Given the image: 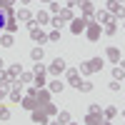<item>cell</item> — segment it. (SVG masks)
Instances as JSON below:
<instances>
[{
  "label": "cell",
  "instance_id": "4316f807",
  "mask_svg": "<svg viewBox=\"0 0 125 125\" xmlns=\"http://www.w3.org/2000/svg\"><path fill=\"white\" fill-rule=\"evenodd\" d=\"M100 120H103V115H85V125H100Z\"/></svg>",
  "mask_w": 125,
  "mask_h": 125
},
{
  "label": "cell",
  "instance_id": "681fc988",
  "mask_svg": "<svg viewBox=\"0 0 125 125\" xmlns=\"http://www.w3.org/2000/svg\"><path fill=\"white\" fill-rule=\"evenodd\" d=\"M118 3H123V0H118Z\"/></svg>",
  "mask_w": 125,
  "mask_h": 125
},
{
  "label": "cell",
  "instance_id": "7bdbcfd3",
  "mask_svg": "<svg viewBox=\"0 0 125 125\" xmlns=\"http://www.w3.org/2000/svg\"><path fill=\"white\" fill-rule=\"evenodd\" d=\"M3 65H5V60H3V58H0V68H3Z\"/></svg>",
  "mask_w": 125,
  "mask_h": 125
},
{
  "label": "cell",
  "instance_id": "8d00e7d4",
  "mask_svg": "<svg viewBox=\"0 0 125 125\" xmlns=\"http://www.w3.org/2000/svg\"><path fill=\"white\" fill-rule=\"evenodd\" d=\"M0 83H10V75H8V70L0 68Z\"/></svg>",
  "mask_w": 125,
  "mask_h": 125
},
{
  "label": "cell",
  "instance_id": "6da1fadb",
  "mask_svg": "<svg viewBox=\"0 0 125 125\" xmlns=\"http://www.w3.org/2000/svg\"><path fill=\"white\" fill-rule=\"evenodd\" d=\"M85 35H88L90 43L100 40V35H103V25H100V23H95V20H90V23L85 25Z\"/></svg>",
  "mask_w": 125,
  "mask_h": 125
},
{
  "label": "cell",
  "instance_id": "7a4b0ae2",
  "mask_svg": "<svg viewBox=\"0 0 125 125\" xmlns=\"http://www.w3.org/2000/svg\"><path fill=\"white\" fill-rule=\"evenodd\" d=\"M105 10H108L115 20H125V8H123V3H118V0H108Z\"/></svg>",
  "mask_w": 125,
  "mask_h": 125
},
{
  "label": "cell",
  "instance_id": "7402d4cb",
  "mask_svg": "<svg viewBox=\"0 0 125 125\" xmlns=\"http://www.w3.org/2000/svg\"><path fill=\"white\" fill-rule=\"evenodd\" d=\"M58 18L62 20V23H70V20H73V18H75V15H73V10H70V8H62V10H60V13H58Z\"/></svg>",
  "mask_w": 125,
  "mask_h": 125
},
{
  "label": "cell",
  "instance_id": "ffe728a7",
  "mask_svg": "<svg viewBox=\"0 0 125 125\" xmlns=\"http://www.w3.org/2000/svg\"><path fill=\"white\" fill-rule=\"evenodd\" d=\"M48 90L50 93H62L65 90V83H60V78H53V83L48 85Z\"/></svg>",
  "mask_w": 125,
  "mask_h": 125
},
{
  "label": "cell",
  "instance_id": "ba28073f",
  "mask_svg": "<svg viewBox=\"0 0 125 125\" xmlns=\"http://www.w3.org/2000/svg\"><path fill=\"white\" fill-rule=\"evenodd\" d=\"M93 20H95V23H100V25H105V23H110V20H113V15L108 13L105 8H100V10H95V15H93Z\"/></svg>",
  "mask_w": 125,
  "mask_h": 125
},
{
  "label": "cell",
  "instance_id": "f35d334b",
  "mask_svg": "<svg viewBox=\"0 0 125 125\" xmlns=\"http://www.w3.org/2000/svg\"><path fill=\"white\" fill-rule=\"evenodd\" d=\"M35 93H38V88L33 85V88H28V93H25V95H28V98H35Z\"/></svg>",
  "mask_w": 125,
  "mask_h": 125
},
{
  "label": "cell",
  "instance_id": "1f68e13d",
  "mask_svg": "<svg viewBox=\"0 0 125 125\" xmlns=\"http://www.w3.org/2000/svg\"><path fill=\"white\" fill-rule=\"evenodd\" d=\"M60 10H62V8H60V3H55V0H53L50 5H48V13H50V15H58Z\"/></svg>",
  "mask_w": 125,
  "mask_h": 125
},
{
  "label": "cell",
  "instance_id": "d4e9b609",
  "mask_svg": "<svg viewBox=\"0 0 125 125\" xmlns=\"http://www.w3.org/2000/svg\"><path fill=\"white\" fill-rule=\"evenodd\" d=\"M113 80H118V83H123V80H125V70H123L120 65L113 68Z\"/></svg>",
  "mask_w": 125,
  "mask_h": 125
},
{
  "label": "cell",
  "instance_id": "484cf974",
  "mask_svg": "<svg viewBox=\"0 0 125 125\" xmlns=\"http://www.w3.org/2000/svg\"><path fill=\"white\" fill-rule=\"evenodd\" d=\"M33 80H35V75H33V73H25V70H23V75L18 78L20 85H28V83H33Z\"/></svg>",
  "mask_w": 125,
  "mask_h": 125
},
{
  "label": "cell",
  "instance_id": "e0dca14e",
  "mask_svg": "<svg viewBox=\"0 0 125 125\" xmlns=\"http://www.w3.org/2000/svg\"><path fill=\"white\" fill-rule=\"evenodd\" d=\"M43 58H45V50L40 48V45L30 50V60H33V62H43Z\"/></svg>",
  "mask_w": 125,
  "mask_h": 125
},
{
  "label": "cell",
  "instance_id": "7c38bea8",
  "mask_svg": "<svg viewBox=\"0 0 125 125\" xmlns=\"http://www.w3.org/2000/svg\"><path fill=\"white\" fill-rule=\"evenodd\" d=\"M15 20L18 23H28V20H33V13L28 8H20V10H15Z\"/></svg>",
  "mask_w": 125,
  "mask_h": 125
},
{
  "label": "cell",
  "instance_id": "3957f363",
  "mask_svg": "<svg viewBox=\"0 0 125 125\" xmlns=\"http://www.w3.org/2000/svg\"><path fill=\"white\" fill-rule=\"evenodd\" d=\"M65 70H68V65H65V58H55V60L48 65V75L60 78V73H65Z\"/></svg>",
  "mask_w": 125,
  "mask_h": 125
},
{
  "label": "cell",
  "instance_id": "4fadbf2b",
  "mask_svg": "<svg viewBox=\"0 0 125 125\" xmlns=\"http://www.w3.org/2000/svg\"><path fill=\"white\" fill-rule=\"evenodd\" d=\"M8 75H10V83H15L20 75H23V68H20V62H13V65L8 68Z\"/></svg>",
  "mask_w": 125,
  "mask_h": 125
},
{
  "label": "cell",
  "instance_id": "8992f818",
  "mask_svg": "<svg viewBox=\"0 0 125 125\" xmlns=\"http://www.w3.org/2000/svg\"><path fill=\"white\" fill-rule=\"evenodd\" d=\"M85 25H88L85 18H73L70 20V33L73 35H83V33H85Z\"/></svg>",
  "mask_w": 125,
  "mask_h": 125
},
{
  "label": "cell",
  "instance_id": "bcb514c9",
  "mask_svg": "<svg viewBox=\"0 0 125 125\" xmlns=\"http://www.w3.org/2000/svg\"><path fill=\"white\" fill-rule=\"evenodd\" d=\"M50 125H60V123H50Z\"/></svg>",
  "mask_w": 125,
  "mask_h": 125
},
{
  "label": "cell",
  "instance_id": "60d3db41",
  "mask_svg": "<svg viewBox=\"0 0 125 125\" xmlns=\"http://www.w3.org/2000/svg\"><path fill=\"white\" fill-rule=\"evenodd\" d=\"M118 65H120V68H123V70H125V60H120V62H118Z\"/></svg>",
  "mask_w": 125,
  "mask_h": 125
},
{
  "label": "cell",
  "instance_id": "5bb4252c",
  "mask_svg": "<svg viewBox=\"0 0 125 125\" xmlns=\"http://www.w3.org/2000/svg\"><path fill=\"white\" fill-rule=\"evenodd\" d=\"M88 65H90V73H100L103 68H105V60H103V58H90Z\"/></svg>",
  "mask_w": 125,
  "mask_h": 125
},
{
  "label": "cell",
  "instance_id": "83f0119b",
  "mask_svg": "<svg viewBox=\"0 0 125 125\" xmlns=\"http://www.w3.org/2000/svg\"><path fill=\"white\" fill-rule=\"evenodd\" d=\"M33 75H48V68L43 65V62H35L33 65Z\"/></svg>",
  "mask_w": 125,
  "mask_h": 125
},
{
  "label": "cell",
  "instance_id": "9c48e42d",
  "mask_svg": "<svg viewBox=\"0 0 125 125\" xmlns=\"http://www.w3.org/2000/svg\"><path fill=\"white\" fill-rule=\"evenodd\" d=\"M30 38H33L35 43H45V40H48V35H45V30L40 28V25H35V28H30Z\"/></svg>",
  "mask_w": 125,
  "mask_h": 125
},
{
  "label": "cell",
  "instance_id": "ab89813d",
  "mask_svg": "<svg viewBox=\"0 0 125 125\" xmlns=\"http://www.w3.org/2000/svg\"><path fill=\"white\" fill-rule=\"evenodd\" d=\"M8 5H13V0H0V8H8Z\"/></svg>",
  "mask_w": 125,
  "mask_h": 125
},
{
  "label": "cell",
  "instance_id": "836d02e7",
  "mask_svg": "<svg viewBox=\"0 0 125 125\" xmlns=\"http://www.w3.org/2000/svg\"><path fill=\"white\" fill-rule=\"evenodd\" d=\"M78 73H80V75H93V73H90V65H88V60H85V62H80Z\"/></svg>",
  "mask_w": 125,
  "mask_h": 125
},
{
  "label": "cell",
  "instance_id": "4dcf8cb0",
  "mask_svg": "<svg viewBox=\"0 0 125 125\" xmlns=\"http://www.w3.org/2000/svg\"><path fill=\"white\" fill-rule=\"evenodd\" d=\"M50 25H53L55 30H62V28H65V23H62V20H60L58 15H53V18H50Z\"/></svg>",
  "mask_w": 125,
  "mask_h": 125
},
{
  "label": "cell",
  "instance_id": "9a60e30c",
  "mask_svg": "<svg viewBox=\"0 0 125 125\" xmlns=\"http://www.w3.org/2000/svg\"><path fill=\"white\" fill-rule=\"evenodd\" d=\"M103 33H105L108 38H113V35H115V33H118V20H115V18H113V20H110V23H105V25H103Z\"/></svg>",
  "mask_w": 125,
  "mask_h": 125
},
{
  "label": "cell",
  "instance_id": "d6986e66",
  "mask_svg": "<svg viewBox=\"0 0 125 125\" xmlns=\"http://www.w3.org/2000/svg\"><path fill=\"white\" fill-rule=\"evenodd\" d=\"M20 108H25V110H35V108H38V100H35V98H28V95H25L23 100H20Z\"/></svg>",
  "mask_w": 125,
  "mask_h": 125
},
{
  "label": "cell",
  "instance_id": "b9f144b4",
  "mask_svg": "<svg viewBox=\"0 0 125 125\" xmlns=\"http://www.w3.org/2000/svg\"><path fill=\"white\" fill-rule=\"evenodd\" d=\"M20 3H23V8H25V5H28V3H30V0H20Z\"/></svg>",
  "mask_w": 125,
  "mask_h": 125
},
{
  "label": "cell",
  "instance_id": "277c9868",
  "mask_svg": "<svg viewBox=\"0 0 125 125\" xmlns=\"http://www.w3.org/2000/svg\"><path fill=\"white\" fill-rule=\"evenodd\" d=\"M78 5H80V18H85L88 23L93 20V15H95V8H93L90 0H78Z\"/></svg>",
  "mask_w": 125,
  "mask_h": 125
},
{
  "label": "cell",
  "instance_id": "52a82bcc",
  "mask_svg": "<svg viewBox=\"0 0 125 125\" xmlns=\"http://www.w3.org/2000/svg\"><path fill=\"white\" fill-rule=\"evenodd\" d=\"M30 120H33V123H38V125H45V123H48V115H45L43 105H38L35 110H30Z\"/></svg>",
  "mask_w": 125,
  "mask_h": 125
},
{
  "label": "cell",
  "instance_id": "44dd1931",
  "mask_svg": "<svg viewBox=\"0 0 125 125\" xmlns=\"http://www.w3.org/2000/svg\"><path fill=\"white\" fill-rule=\"evenodd\" d=\"M103 118H105V120H115L118 118V108H113V105L103 108Z\"/></svg>",
  "mask_w": 125,
  "mask_h": 125
},
{
  "label": "cell",
  "instance_id": "e575fe53",
  "mask_svg": "<svg viewBox=\"0 0 125 125\" xmlns=\"http://www.w3.org/2000/svg\"><path fill=\"white\" fill-rule=\"evenodd\" d=\"M0 120H10V108L8 105H0Z\"/></svg>",
  "mask_w": 125,
  "mask_h": 125
},
{
  "label": "cell",
  "instance_id": "74e56055",
  "mask_svg": "<svg viewBox=\"0 0 125 125\" xmlns=\"http://www.w3.org/2000/svg\"><path fill=\"white\" fill-rule=\"evenodd\" d=\"M110 90H113V93H118V90H120V83H118V80H113V83H110Z\"/></svg>",
  "mask_w": 125,
  "mask_h": 125
},
{
  "label": "cell",
  "instance_id": "7dc6e473",
  "mask_svg": "<svg viewBox=\"0 0 125 125\" xmlns=\"http://www.w3.org/2000/svg\"><path fill=\"white\" fill-rule=\"evenodd\" d=\"M68 125H78V123H68Z\"/></svg>",
  "mask_w": 125,
  "mask_h": 125
},
{
  "label": "cell",
  "instance_id": "8fae6325",
  "mask_svg": "<svg viewBox=\"0 0 125 125\" xmlns=\"http://www.w3.org/2000/svg\"><path fill=\"white\" fill-rule=\"evenodd\" d=\"M105 58H108L110 62H120V48H115V45L105 48Z\"/></svg>",
  "mask_w": 125,
  "mask_h": 125
},
{
  "label": "cell",
  "instance_id": "d6a6232c",
  "mask_svg": "<svg viewBox=\"0 0 125 125\" xmlns=\"http://www.w3.org/2000/svg\"><path fill=\"white\" fill-rule=\"evenodd\" d=\"M78 90H80V93H93V83H90V80H83Z\"/></svg>",
  "mask_w": 125,
  "mask_h": 125
},
{
  "label": "cell",
  "instance_id": "f907efd6",
  "mask_svg": "<svg viewBox=\"0 0 125 125\" xmlns=\"http://www.w3.org/2000/svg\"><path fill=\"white\" fill-rule=\"evenodd\" d=\"M13 3H15V0H13Z\"/></svg>",
  "mask_w": 125,
  "mask_h": 125
},
{
  "label": "cell",
  "instance_id": "f6af8a7d",
  "mask_svg": "<svg viewBox=\"0 0 125 125\" xmlns=\"http://www.w3.org/2000/svg\"><path fill=\"white\" fill-rule=\"evenodd\" d=\"M120 115H123V120H125V110H123V113H120Z\"/></svg>",
  "mask_w": 125,
  "mask_h": 125
},
{
  "label": "cell",
  "instance_id": "603a6c76",
  "mask_svg": "<svg viewBox=\"0 0 125 125\" xmlns=\"http://www.w3.org/2000/svg\"><path fill=\"white\" fill-rule=\"evenodd\" d=\"M18 28H20V25H18V20H15V18H10V20H8V25H5V33L15 35V33H18Z\"/></svg>",
  "mask_w": 125,
  "mask_h": 125
},
{
  "label": "cell",
  "instance_id": "f1b7e54d",
  "mask_svg": "<svg viewBox=\"0 0 125 125\" xmlns=\"http://www.w3.org/2000/svg\"><path fill=\"white\" fill-rule=\"evenodd\" d=\"M88 113H90V115H103V105H100V103H90Z\"/></svg>",
  "mask_w": 125,
  "mask_h": 125
},
{
  "label": "cell",
  "instance_id": "cb8c5ba5",
  "mask_svg": "<svg viewBox=\"0 0 125 125\" xmlns=\"http://www.w3.org/2000/svg\"><path fill=\"white\" fill-rule=\"evenodd\" d=\"M70 120H73V115H70L68 110H60V113H58V123H60V125H68Z\"/></svg>",
  "mask_w": 125,
  "mask_h": 125
},
{
  "label": "cell",
  "instance_id": "30bf717a",
  "mask_svg": "<svg viewBox=\"0 0 125 125\" xmlns=\"http://www.w3.org/2000/svg\"><path fill=\"white\" fill-rule=\"evenodd\" d=\"M50 93L48 88H38V93H35V100H38V105H45V103H50Z\"/></svg>",
  "mask_w": 125,
  "mask_h": 125
},
{
  "label": "cell",
  "instance_id": "2e32d148",
  "mask_svg": "<svg viewBox=\"0 0 125 125\" xmlns=\"http://www.w3.org/2000/svg\"><path fill=\"white\" fill-rule=\"evenodd\" d=\"M33 18H35V23H38L40 28L50 23V13H48V10H40V13H38V15H33Z\"/></svg>",
  "mask_w": 125,
  "mask_h": 125
},
{
  "label": "cell",
  "instance_id": "ac0fdd59",
  "mask_svg": "<svg viewBox=\"0 0 125 125\" xmlns=\"http://www.w3.org/2000/svg\"><path fill=\"white\" fill-rule=\"evenodd\" d=\"M0 45H3V48H13L15 45V38L10 33H0Z\"/></svg>",
  "mask_w": 125,
  "mask_h": 125
},
{
  "label": "cell",
  "instance_id": "d590c367",
  "mask_svg": "<svg viewBox=\"0 0 125 125\" xmlns=\"http://www.w3.org/2000/svg\"><path fill=\"white\" fill-rule=\"evenodd\" d=\"M48 40H50V43H58V40H60V30H53V33H48Z\"/></svg>",
  "mask_w": 125,
  "mask_h": 125
},
{
  "label": "cell",
  "instance_id": "f546056e",
  "mask_svg": "<svg viewBox=\"0 0 125 125\" xmlns=\"http://www.w3.org/2000/svg\"><path fill=\"white\" fill-rule=\"evenodd\" d=\"M43 110H45V115H48V118H53V115H58V108L53 105V103H45V105H43Z\"/></svg>",
  "mask_w": 125,
  "mask_h": 125
},
{
  "label": "cell",
  "instance_id": "c3c4849f",
  "mask_svg": "<svg viewBox=\"0 0 125 125\" xmlns=\"http://www.w3.org/2000/svg\"><path fill=\"white\" fill-rule=\"evenodd\" d=\"M123 30H125V20H123Z\"/></svg>",
  "mask_w": 125,
  "mask_h": 125
},
{
  "label": "cell",
  "instance_id": "5b68a950",
  "mask_svg": "<svg viewBox=\"0 0 125 125\" xmlns=\"http://www.w3.org/2000/svg\"><path fill=\"white\" fill-rule=\"evenodd\" d=\"M65 80H68V85H70V88H75V90H78V88H80V83H83V80H80L78 68H68V70H65Z\"/></svg>",
  "mask_w": 125,
  "mask_h": 125
},
{
  "label": "cell",
  "instance_id": "ee69618b",
  "mask_svg": "<svg viewBox=\"0 0 125 125\" xmlns=\"http://www.w3.org/2000/svg\"><path fill=\"white\" fill-rule=\"evenodd\" d=\"M40 3H53V0H40Z\"/></svg>",
  "mask_w": 125,
  "mask_h": 125
}]
</instances>
